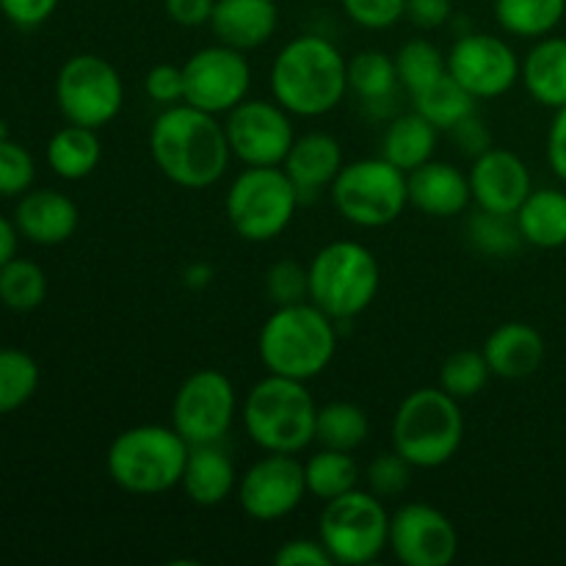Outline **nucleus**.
<instances>
[{
    "mask_svg": "<svg viewBox=\"0 0 566 566\" xmlns=\"http://www.w3.org/2000/svg\"><path fill=\"white\" fill-rule=\"evenodd\" d=\"M149 153L166 180L191 191L216 186L232 160L224 122L188 103L169 105L153 122Z\"/></svg>",
    "mask_w": 566,
    "mask_h": 566,
    "instance_id": "obj_1",
    "label": "nucleus"
},
{
    "mask_svg": "<svg viewBox=\"0 0 566 566\" xmlns=\"http://www.w3.org/2000/svg\"><path fill=\"white\" fill-rule=\"evenodd\" d=\"M271 97L291 116L318 119L335 111L348 92V59L318 33L291 39L271 64Z\"/></svg>",
    "mask_w": 566,
    "mask_h": 566,
    "instance_id": "obj_2",
    "label": "nucleus"
},
{
    "mask_svg": "<svg viewBox=\"0 0 566 566\" xmlns=\"http://www.w3.org/2000/svg\"><path fill=\"white\" fill-rule=\"evenodd\" d=\"M258 354L269 374L315 379L337 354V321L313 302L276 307L260 329Z\"/></svg>",
    "mask_w": 566,
    "mask_h": 566,
    "instance_id": "obj_3",
    "label": "nucleus"
},
{
    "mask_svg": "<svg viewBox=\"0 0 566 566\" xmlns=\"http://www.w3.org/2000/svg\"><path fill=\"white\" fill-rule=\"evenodd\" d=\"M318 403L310 396L307 381L269 374L254 381L241 407L243 429L263 453L298 457L315 442Z\"/></svg>",
    "mask_w": 566,
    "mask_h": 566,
    "instance_id": "obj_4",
    "label": "nucleus"
},
{
    "mask_svg": "<svg viewBox=\"0 0 566 566\" xmlns=\"http://www.w3.org/2000/svg\"><path fill=\"white\" fill-rule=\"evenodd\" d=\"M191 446L175 426L144 423L114 437L105 453V470L130 495H164L182 481Z\"/></svg>",
    "mask_w": 566,
    "mask_h": 566,
    "instance_id": "obj_5",
    "label": "nucleus"
},
{
    "mask_svg": "<svg viewBox=\"0 0 566 566\" xmlns=\"http://www.w3.org/2000/svg\"><path fill=\"white\" fill-rule=\"evenodd\" d=\"M464 442V415L442 387L409 392L392 418V448L415 470H437L451 462Z\"/></svg>",
    "mask_w": 566,
    "mask_h": 566,
    "instance_id": "obj_6",
    "label": "nucleus"
},
{
    "mask_svg": "<svg viewBox=\"0 0 566 566\" xmlns=\"http://www.w3.org/2000/svg\"><path fill=\"white\" fill-rule=\"evenodd\" d=\"M310 302L335 321L363 315L379 296L381 269L359 241H332L310 260Z\"/></svg>",
    "mask_w": 566,
    "mask_h": 566,
    "instance_id": "obj_7",
    "label": "nucleus"
},
{
    "mask_svg": "<svg viewBox=\"0 0 566 566\" xmlns=\"http://www.w3.org/2000/svg\"><path fill=\"white\" fill-rule=\"evenodd\" d=\"M298 205L302 197L282 166H247L224 199L230 227L252 243L280 238L296 219Z\"/></svg>",
    "mask_w": 566,
    "mask_h": 566,
    "instance_id": "obj_8",
    "label": "nucleus"
},
{
    "mask_svg": "<svg viewBox=\"0 0 566 566\" xmlns=\"http://www.w3.org/2000/svg\"><path fill=\"white\" fill-rule=\"evenodd\" d=\"M332 205L343 221L363 230L392 224L409 205L407 171L387 158H359L343 164L329 188Z\"/></svg>",
    "mask_w": 566,
    "mask_h": 566,
    "instance_id": "obj_9",
    "label": "nucleus"
},
{
    "mask_svg": "<svg viewBox=\"0 0 566 566\" xmlns=\"http://www.w3.org/2000/svg\"><path fill=\"white\" fill-rule=\"evenodd\" d=\"M318 539L340 566L374 564L390 545V512L370 490H352L324 503Z\"/></svg>",
    "mask_w": 566,
    "mask_h": 566,
    "instance_id": "obj_10",
    "label": "nucleus"
},
{
    "mask_svg": "<svg viewBox=\"0 0 566 566\" xmlns=\"http://www.w3.org/2000/svg\"><path fill=\"white\" fill-rule=\"evenodd\" d=\"M55 103L70 125L99 130L119 116L125 86L119 72L103 55L77 53L59 70Z\"/></svg>",
    "mask_w": 566,
    "mask_h": 566,
    "instance_id": "obj_11",
    "label": "nucleus"
},
{
    "mask_svg": "<svg viewBox=\"0 0 566 566\" xmlns=\"http://www.w3.org/2000/svg\"><path fill=\"white\" fill-rule=\"evenodd\" d=\"M238 415V392L230 376L205 368L188 376L171 401V426L188 446L221 442Z\"/></svg>",
    "mask_w": 566,
    "mask_h": 566,
    "instance_id": "obj_12",
    "label": "nucleus"
},
{
    "mask_svg": "<svg viewBox=\"0 0 566 566\" xmlns=\"http://www.w3.org/2000/svg\"><path fill=\"white\" fill-rule=\"evenodd\" d=\"M252 66L243 50L230 44H210L197 50L182 64V103L208 114H230L249 97Z\"/></svg>",
    "mask_w": 566,
    "mask_h": 566,
    "instance_id": "obj_13",
    "label": "nucleus"
},
{
    "mask_svg": "<svg viewBox=\"0 0 566 566\" xmlns=\"http://www.w3.org/2000/svg\"><path fill=\"white\" fill-rule=\"evenodd\" d=\"M232 158L243 166H282L296 133L291 114L271 99H243L224 119Z\"/></svg>",
    "mask_w": 566,
    "mask_h": 566,
    "instance_id": "obj_14",
    "label": "nucleus"
},
{
    "mask_svg": "<svg viewBox=\"0 0 566 566\" xmlns=\"http://www.w3.org/2000/svg\"><path fill=\"white\" fill-rule=\"evenodd\" d=\"M238 503L258 523H276L302 506L307 492L304 462L293 453H265L238 479Z\"/></svg>",
    "mask_w": 566,
    "mask_h": 566,
    "instance_id": "obj_15",
    "label": "nucleus"
},
{
    "mask_svg": "<svg viewBox=\"0 0 566 566\" xmlns=\"http://www.w3.org/2000/svg\"><path fill=\"white\" fill-rule=\"evenodd\" d=\"M520 61L523 59H517L506 39L470 31L453 42L448 53V75L475 99H495L517 86Z\"/></svg>",
    "mask_w": 566,
    "mask_h": 566,
    "instance_id": "obj_16",
    "label": "nucleus"
},
{
    "mask_svg": "<svg viewBox=\"0 0 566 566\" xmlns=\"http://www.w3.org/2000/svg\"><path fill=\"white\" fill-rule=\"evenodd\" d=\"M392 556L403 566H448L459 553V531L429 503H403L390 514Z\"/></svg>",
    "mask_w": 566,
    "mask_h": 566,
    "instance_id": "obj_17",
    "label": "nucleus"
},
{
    "mask_svg": "<svg viewBox=\"0 0 566 566\" xmlns=\"http://www.w3.org/2000/svg\"><path fill=\"white\" fill-rule=\"evenodd\" d=\"M468 177L473 202L490 213L514 216L534 191L528 166L512 149L490 147L484 155L473 158Z\"/></svg>",
    "mask_w": 566,
    "mask_h": 566,
    "instance_id": "obj_18",
    "label": "nucleus"
},
{
    "mask_svg": "<svg viewBox=\"0 0 566 566\" xmlns=\"http://www.w3.org/2000/svg\"><path fill=\"white\" fill-rule=\"evenodd\" d=\"M409 205L429 219H453L473 202L470 177L448 160H426L407 175Z\"/></svg>",
    "mask_w": 566,
    "mask_h": 566,
    "instance_id": "obj_19",
    "label": "nucleus"
},
{
    "mask_svg": "<svg viewBox=\"0 0 566 566\" xmlns=\"http://www.w3.org/2000/svg\"><path fill=\"white\" fill-rule=\"evenodd\" d=\"M77 221H81L77 205L53 188L28 191L14 210V224L20 235L39 247H59L70 241L77 230Z\"/></svg>",
    "mask_w": 566,
    "mask_h": 566,
    "instance_id": "obj_20",
    "label": "nucleus"
},
{
    "mask_svg": "<svg viewBox=\"0 0 566 566\" xmlns=\"http://www.w3.org/2000/svg\"><path fill=\"white\" fill-rule=\"evenodd\" d=\"M280 25V6L274 0H216L210 28L221 44L254 50L271 42Z\"/></svg>",
    "mask_w": 566,
    "mask_h": 566,
    "instance_id": "obj_21",
    "label": "nucleus"
},
{
    "mask_svg": "<svg viewBox=\"0 0 566 566\" xmlns=\"http://www.w3.org/2000/svg\"><path fill=\"white\" fill-rule=\"evenodd\" d=\"M282 169L296 186L298 197L313 199L324 188H332L335 177L343 169V147L329 133H304L296 136Z\"/></svg>",
    "mask_w": 566,
    "mask_h": 566,
    "instance_id": "obj_22",
    "label": "nucleus"
},
{
    "mask_svg": "<svg viewBox=\"0 0 566 566\" xmlns=\"http://www.w3.org/2000/svg\"><path fill=\"white\" fill-rule=\"evenodd\" d=\"M484 357L490 363L492 376L497 379H525L534 376L545 363V337L536 326L525 321L501 324L484 343Z\"/></svg>",
    "mask_w": 566,
    "mask_h": 566,
    "instance_id": "obj_23",
    "label": "nucleus"
},
{
    "mask_svg": "<svg viewBox=\"0 0 566 566\" xmlns=\"http://www.w3.org/2000/svg\"><path fill=\"white\" fill-rule=\"evenodd\" d=\"M180 486L188 501L202 509L219 506L238 490L235 464H232L230 453L221 448V442L191 446Z\"/></svg>",
    "mask_w": 566,
    "mask_h": 566,
    "instance_id": "obj_24",
    "label": "nucleus"
},
{
    "mask_svg": "<svg viewBox=\"0 0 566 566\" xmlns=\"http://www.w3.org/2000/svg\"><path fill=\"white\" fill-rule=\"evenodd\" d=\"M520 83L542 108L566 105V36H542L520 61Z\"/></svg>",
    "mask_w": 566,
    "mask_h": 566,
    "instance_id": "obj_25",
    "label": "nucleus"
},
{
    "mask_svg": "<svg viewBox=\"0 0 566 566\" xmlns=\"http://www.w3.org/2000/svg\"><path fill=\"white\" fill-rule=\"evenodd\" d=\"M348 88L357 94L363 108L374 116H390L396 108L401 81H398L396 55L385 50H359L348 59Z\"/></svg>",
    "mask_w": 566,
    "mask_h": 566,
    "instance_id": "obj_26",
    "label": "nucleus"
},
{
    "mask_svg": "<svg viewBox=\"0 0 566 566\" xmlns=\"http://www.w3.org/2000/svg\"><path fill=\"white\" fill-rule=\"evenodd\" d=\"M520 235L528 247H566V191L562 188H534L514 213Z\"/></svg>",
    "mask_w": 566,
    "mask_h": 566,
    "instance_id": "obj_27",
    "label": "nucleus"
},
{
    "mask_svg": "<svg viewBox=\"0 0 566 566\" xmlns=\"http://www.w3.org/2000/svg\"><path fill=\"white\" fill-rule=\"evenodd\" d=\"M437 142H440V130L412 108L409 114L390 119L385 138H381V158H387L409 175L426 160L434 158Z\"/></svg>",
    "mask_w": 566,
    "mask_h": 566,
    "instance_id": "obj_28",
    "label": "nucleus"
},
{
    "mask_svg": "<svg viewBox=\"0 0 566 566\" xmlns=\"http://www.w3.org/2000/svg\"><path fill=\"white\" fill-rule=\"evenodd\" d=\"M103 158L97 130L81 125H66L50 138L48 164L64 180H83L92 175Z\"/></svg>",
    "mask_w": 566,
    "mask_h": 566,
    "instance_id": "obj_29",
    "label": "nucleus"
},
{
    "mask_svg": "<svg viewBox=\"0 0 566 566\" xmlns=\"http://www.w3.org/2000/svg\"><path fill=\"white\" fill-rule=\"evenodd\" d=\"M566 17V0H495V20L509 36H551Z\"/></svg>",
    "mask_w": 566,
    "mask_h": 566,
    "instance_id": "obj_30",
    "label": "nucleus"
},
{
    "mask_svg": "<svg viewBox=\"0 0 566 566\" xmlns=\"http://www.w3.org/2000/svg\"><path fill=\"white\" fill-rule=\"evenodd\" d=\"M368 434L370 420L359 403L329 401L318 407V415H315V442L321 448L354 453L359 446H365Z\"/></svg>",
    "mask_w": 566,
    "mask_h": 566,
    "instance_id": "obj_31",
    "label": "nucleus"
},
{
    "mask_svg": "<svg viewBox=\"0 0 566 566\" xmlns=\"http://www.w3.org/2000/svg\"><path fill=\"white\" fill-rule=\"evenodd\" d=\"M475 103L479 99L468 88L459 86L448 72L442 77H437L434 83H429L426 88H420L418 94H412V108L420 116H426L440 133H448L464 116L475 114Z\"/></svg>",
    "mask_w": 566,
    "mask_h": 566,
    "instance_id": "obj_32",
    "label": "nucleus"
},
{
    "mask_svg": "<svg viewBox=\"0 0 566 566\" xmlns=\"http://www.w3.org/2000/svg\"><path fill=\"white\" fill-rule=\"evenodd\" d=\"M304 479H307V492L318 501H335L346 492L359 486V468L348 451H335V448H321L304 462Z\"/></svg>",
    "mask_w": 566,
    "mask_h": 566,
    "instance_id": "obj_33",
    "label": "nucleus"
},
{
    "mask_svg": "<svg viewBox=\"0 0 566 566\" xmlns=\"http://www.w3.org/2000/svg\"><path fill=\"white\" fill-rule=\"evenodd\" d=\"M398 81L409 94H418L448 72V55L429 39H409L396 53Z\"/></svg>",
    "mask_w": 566,
    "mask_h": 566,
    "instance_id": "obj_34",
    "label": "nucleus"
},
{
    "mask_svg": "<svg viewBox=\"0 0 566 566\" xmlns=\"http://www.w3.org/2000/svg\"><path fill=\"white\" fill-rule=\"evenodd\" d=\"M48 296V276L31 260L11 258L0 269V302L17 313L36 310Z\"/></svg>",
    "mask_w": 566,
    "mask_h": 566,
    "instance_id": "obj_35",
    "label": "nucleus"
},
{
    "mask_svg": "<svg viewBox=\"0 0 566 566\" xmlns=\"http://www.w3.org/2000/svg\"><path fill=\"white\" fill-rule=\"evenodd\" d=\"M39 387V365L31 354L0 348V415L20 409Z\"/></svg>",
    "mask_w": 566,
    "mask_h": 566,
    "instance_id": "obj_36",
    "label": "nucleus"
},
{
    "mask_svg": "<svg viewBox=\"0 0 566 566\" xmlns=\"http://www.w3.org/2000/svg\"><path fill=\"white\" fill-rule=\"evenodd\" d=\"M468 235L470 243L479 249L481 254L490 258H512L523 247V235L514 216L490 213V210H475L468 221Z\"/></svg>",
    "mask_w": 566,
    "mask_h": 566,
    "instance_id": "obj_37",
    "label": "nucleus"
},
{
    "mask_svg": "<svg viewBox=\"0 0 566 566\" xmlns=\"http://www.w3.org/2000/svg\"><path fill=\"white\" fill-rule=\"evenodd\" d=\"M492 370L486 363L484 352H473V348H462L453 352L451 357L442 363L440 368V387L453 396L457 401H468V398L479 396L490 381Z\"/></svg>",
    "mask_w": 566,
    "mask_h": 566,
    "instance_id": "obj_38",
    "label": "nucleus"
},
{
    "mask_svg": "<svg viewBox=\"0 0 566 566\" xmlns=\"http://www.w3.org/2000/svg\"><path fill=\"white\" fill-rule=\"evenodd\" d=\"M265 293L274 307L310 302V269L293 258L276 260L265 274Z\"/></svg>",
    "mask_w": 566,
    "mask_h": 566,
    "instance_id": "obj_39",
    "label": "nucleus"
},
{
    "mask_svg": "<svg viewBox=\"0 0 566 566\" xmlns=\"http://www.w3.org/2000/svg\"><path fill=\"white\" fill-rule=\"evenodd\" d=\"M412 464L392 448L390 453H379L374 462L365 470V484L376 497L387 501V497H398L407 492L409 481H412Z\"/></svg>",
    "mask_w": 566,
    "mask_h": 566,
    "instance_id": "obj_40",
    "label": "nucleus"
},
{
    "mask_svg": "<svg viewBox=\"0 0 566 566\" xmlns=\"http://www.w3.org/2000/svg\"><path fill=\"white\" fill-rule=\"evenodd\" d=\"M36 177L31 153L17 142H0V197H20Z\"/></svg>",
    "mask_w": 566,
    "mask_h": 566,
    "instance_id": "obj_41",
    "label": "nucleus"
},
{
    "mask_svg": "<svg viewBox=\"0 0 566 566\" xmlns=\"http://www.w3.org/2000/svg\"><path fill=\"white\" fill-rule=\"evenodd\" d=\"M343 14L365 31H387L407 17V0H340Z\"/></svg>",
    "mask_w": 566,
    "mask_h": 566,
    "instance_id": "obj_42",
    "label": "nucleus"
},
{
    "mask_svg": "<svg viewBox=\"0 0 566 566\" xmlns=\"http://www.w3.org/2000/svg\"><path fill=\"white\" fill-rule=\"evenodd\" d=\"M144 92L164 108L182 103V66L155 64L144 77Z\"/></svg>",
    "mask_w": 566,
    "mask_h": 566,
    "instance_id": "obj_43",
    "label": "nucleus"
},
{
    "mask_svg": "<svg viewBox=\"0 0 566 566\" xmlns=\"http://www.w3.org/2000/svg\"><path fill=\"white\" fill-rule=\"evenodd\" d=\"M448 136L457 144L459 153L468 155V158H479V155H484L492 147V133L479 114L464 116L459 125H453L448 130Z\"/></svg>",
    "mask_w": 566,
    "mask_h": 566,
    "instance_id": "obj_44",
    "label": "nucleus"
},
{
    "mask_svg": "<svg viewBox=\"0 0 566 566\" xmlns=\"http://www.w3.org/2000/svg\"><path fill=\"white\" fill-rule=\"evenodd\" d=\"M276 566H332V556L321 539H287L276 547Z\"/></svg>",
    "mask_w": 566,
    "mask_h": 566,
    "instance_id": "obj_45",
    "label": "nucleus"
},
{
    "mask_svg": "<svg viewBox=\"0 0 566 566\" xmlns=\"http://www.w3.org/2000/svg\"><path fill=\"white\" fill-rule=\"evenodd\" d=\"M59 0H0V11L17 28H36L53 17Z\"/></svg>",
    "mask_w": 566,
    "mask_h": 566,
    "instance_id": "obj_46",
    "label": "nucleus"
},
{
    "mask_svg": "<svg viewBox=\"0 0 566 566\" xmlns=\"http://www.w3.org/2000/svg\"><path fill=\"white\" fill-rule=\"evenodd\" d=\"M453 14V0H407V17L420 31L442 28Z\"/></svg>",
    "mask_w": 566,
    "mask_h": 566,
    "instance_id": "obj_47",
    "label": "nucleus"
},
{
    "mask_svg": "<svg viewBox=\"0 0 566 566\" xmlns=\"http://www.w3.org/2000/svg\"><path fill=\"white\" fill-rule=\"evenodd\" d=\"M216 0H164L166 17L182 28L210 25Z\"/></svg>",
    "mask_w": 566,
    "mask_h": 566,
    "instance_id": "obj_48",
    "label": "nucleus"
},
{
    "mask_svg": "<svg viewBox=\"0 0 566 566\" xmlns=\"http://www.w3.org/2000/svg\"><path fill=\"white\" fill-rule=\"evenodd\" d=\"M547 164L566 186V105L553 114L551 130H547Z\"/></svg>",
    "mask_w": 566,
    "mask_h": 566,
    "instance_id": "obj_49",
    "label": "nucleus"
},
{
    "mask_svg": "<svg viewBox=\"0 0 566 566\" xmlns=\"http://www.w3.org/2000/svg\"><path fill=\"white\" fill-rule=\"evenodd\" d=\"M17 224H11L6 216H0V269L14 258L17 252Z\"/></svg>",
    "mask_w": 566,
    "mask_h": 566,
    "instance_id": "obj_50",
    "label": "nucleus"
},
{
    "mask_svg": "<svg viewBox=\"0 0 566 566\" xmlns=\"http://www.w3.org/2000/svg\"><path fill=\"white\" fill-rule=\"evenodd\" d=\"M182 280H186L188 287H197V291H202V287L213 280V269L205 263H197L186 271V276H182Z\"/></svg>",
    "mask_w": 566,
    "mask_h": 566,
    "instance_id": "obj_51",
    "label": "nucleus"
},
{
    "mask_svg": "<svg viewBox=\"0 0 566 566\" xmlns=\"http://www.w3.org/2000/svg\"><path fill=\"white\" fill-rule=\"evenodd\" d=\"M9 138V127H6V122L0 119V142H6Z\"/></svg>",
    "mask_w": 566,
    "mask_h": 566,
    "instance_id": "obj_52",
    "label": "nucleus"
}]
</instances>
